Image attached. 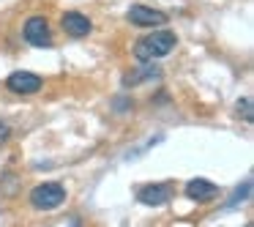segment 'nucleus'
Masks as SVG:
<instances>
[{
    "label": "nucleus",
    "instance_id": "nucleus-9",
    "mask_svg": "<svg viewBox=\"0 0 254 227\" xmlns=\"http://www.w3.org/2000/svg\"><path fill=\"white\" fill-rule=\"evenodd\" d=\"M142 69H137V72H128L126 77H123V85L126 88H134V85H142V82H148V79H156V77H161V72L153 66V63H139Z\"/></svg>",
    "mask_w": 254,
    "mask_h": 227
},
{
    "label": "nucleus",
    "instance_id": "nucleus-10",
    "mask_svg": "<svg viewBox=\"0 0 254 227\" xmlns=\"http://www.w3.org/2000/svg\"><path fill=\"white\" fill-rule=\"evenodd\" d=\"M249 194H252V181H246L241 189H235V192H232V200L227 203V208H235V205H238V203H243V200H246Z\"/></svg>",
    "mask_w": 254,
    "mask_h": 227
},
{
    "label": "nucleus",
    "instance_id": "nucleus-8",
    "mask_svg": "<svg viewBox=\"0 0 254 227\" xmlns=\"http://www.w3.org/2000/svg\"><path fill=\"white\" fill-rule=\"evenodd\" d=\"M183 192H186V197L194 200V203H213V200L219 197V186H216L213 181H208V178H191Z\"/></svg>",
    "mask_w": 254,
    "mask_h": 227
},
{
    "label": "nucleus",
    "instance_id": "nucleus-11",
    "mask_svg": "<svg viewBox=\"0 0 254 227\" xmlns=\"http://www.w3.org/2000/svg\"><path fill=\"white\" fill-rule=\"evenodd\" d=\"M238 112L243 115V121H246V123L254 121V110H252V99H249V96H243V99L238 101Z\"/></svg>",
    "mask_w": 254,
    "mask_h": 227
},
{
    "label": "nucleus",
    "instance_id": "nucleus-1",
    "mask_svg": "<svg viewBox=\"0 0 254 227\" xmlns=\"http://www.w3.org/2000/svg\"><path fill=\"white\" fill-rule=\"evenodd\" d=\"M178 44V36L175 30L164 28V30H156V33H145L142 39L134 44V58L137 63H153V61H161L167 58Z\"/></svg>",
    "mask_w": 254,
    "mask_h": 227
},
{
    "label": "nucleus",
    "instance_id": "nucleus-3",
    "mask_svg": "<svg viewBox=\"0 0 254 227\" xmlns=\"http://www.w3.org/2000/svg\"><path fill=\"white\" fill-rule=\"evenodd\" d=\"M22 39L28 41L30 47H52V28H50V19L36 14V17H28L22 25Z\"/></svg>",
    "mask_w": 254,
    "mask_h": 227
},
{
    "label": "nucleus",
    "instance_id": "nucleus-6",
    "mask_svg": "<svg viewBox=\"0 0 254 227\" xmlns=\"http://www.w3.org/2000/svg\"><path fill=\"white\" fill-rule=\"evenodd\" d=\"M172 194H175L172 183H148V186H142L137 192V200L142 205H148V208H159V205L170 203Z\"/></svg>",
    "mask_w": 254,
    "mask_h": 227
},
{
    "label": "nucleus",
    "instance_id": "nucleus-2",
    "mask_svg": "<svg viewBox=\"0 0 254 227\" xmlns=\"http://www.w3.org/2000/svg\"><path fill=\"white\" fill-rule=\"evenodd\" d=\"M66 197H68V192H66L63 183L44 181V183H39V186L30 189L28 200H30V205H33L36 211H55V208H61V205L66 203Z\"/></svg>",
    "mask_w": 254,
    "mask_h": 227
},
{
    "label": "nucleus",
    "instance_id": "nucleus-4",
    "mask_svg": "<svg viewBox=\"0 0 254 227\" xmlns=\"http://www.w3.org/2000/svg\"><path fill=\"white\" fill-rule=\"evenodd\" d=\"M126 19L134 28H161V25L170 22V17H167L164 11H159V8H153V6H145V3H134L126 11Z\"/></svg>",
    "mask_w": 254,
    "mask_h": 227
},
{
    "label": "nucleus",
    "instance_id": "nucleus-5",
    "mask_svg": "<svg viewBox=\"0 0 254 227\" xmlns=\"http://www.w3.org/2000/svg\"><path fill=\"white\" fill-rule=\"evenodd\" d=\"M6 88L17 96H33L44 88V79L33 72H11L6 77Z\"/></svg>",
    "mask_w": 254,
    "mask_h": 227
},
{
    "label": "nucleus",
    "instance_id": "nucleus-7",
    "mask_svg": "<svg viewBox=\"0 0 254 227\" xmlns=\"http://www.w3.org/2000/svg\"><path fill=\"white\" fill-rule=\"evenodd\" d=\"M61 28H63V33L71 36V39H85V36L93 30V22H90L82 11H66L61 17Z\"/></svg>",
    "mask_w": 254,
    "mask_h": 227
},
{
    "label": "nucleus",
    "instance_id": "nucleus-12",
    "mask_svg": "<svg viewBox=\"0 0 254 227\" xmlns=\"http://www.w3.org/2000/svg\"><path fill=\"white\" fill-rule=\"evenodd\" d=\"M8 134H11V129H8L6 123H0V143H6V140H8Z\"/></svg>",
    "mask_w": 254,
    "mask_h": 227
}]
</instances>
